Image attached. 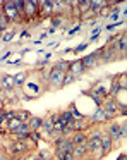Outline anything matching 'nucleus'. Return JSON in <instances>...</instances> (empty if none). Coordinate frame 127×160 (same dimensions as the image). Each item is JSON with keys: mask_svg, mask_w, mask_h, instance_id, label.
I'll return each mask as SVG.
<instances>
[{"mask_svg": "<svg viewBox=\"0 0 127 160\" xmlns=\"http://www.w3.org/2000/svg\"><path fill=\"white\" fill-rule=\"evenodd\" d=\"M108 117H110V114L103 107H100L98 110L95 112V115H93V119H95V121H106Z\"/></svg>", "mask_w": 127, "mask_h": 160, "instance_id": "nucleus-7", "label": "nucleus"}, {"mask_svg": "<svg viewBox=\"0 0 127 160\" xmlns=\"http://www.w3.org/2000/svg\"><path fill=\"white\" fill-rule=\"evenodd\" d=\"M24 74H17L16 76V79H14V84H21V83H24Z\"/></svg>", "mask_w": 127, "mask_h": 160, "instance_id": "nucleus-27", "label": "nucleus"}, {"mask_svg": "<svg viewBox=\"0 0 127 160\" xmlns=\"http://www.w3.org/2000/svg\"><path fill=\"white\" fill-rule=\"evenodd\" d=\"M69 69H71V72L76 76V74L84 72V69H86V67L82 66V62H74V64H71V66H69Z\"/></svg>", "mask_w": 127, "mask_h": 160, "instance_id": "nucleus-8", "label": "nucleus"}, {"mask_svg": "<svg viewBox=\"0 0 127 160\" xmlns=\"http://www.w3.org/2000/svg\"><path fill=\"white\" fill-rule=\"evenodd\" d=\"M53 69H57V71H62V72H65V71L69 69V64H67V62H62V60H60V62H57V66H55Z\"/></svg>", "mask_w": 127, "mask_h": 160, "instance_id": "nucleus-22", "label": "nucleus"}, {"mask_svg": "<svg viewBox=\"0 0 127 160\" xmlns=\"http://www.w3.org/2000/svg\"><path fill=\"white\" fill-rule=\"evenodd\" d=\"M2 7H3V16H5L9 21H10V19H17V18H19V12L16 11L14 2H3Z\"/></svg>", "mask_w": 127, "mask_h": 160, "instance_id": "nucleus-1", "label": "nucleus"}, {"mask_svg": "<svg viewBox=\"0 0 127 160\" xmlns=\"http://www.w3.org/2000/svg\"><path fill=\"white\" fill-rule=\"evenodd\" d=\"M119 50H127V33L120 36V42H119Z\"/></svg>", "mask_w": 127, "mask_h": 160, "instance_id": "nucleus-19", "label": "nucleus"}, {"mask_svg": "<svg viewBox=\"0 0 127 160\" xmlns=\"http://www.w3.org/2000/svg\"><path fill=\"white\" fill-rule=\"evenodd\" d=\"M65 79H64V83H62V84H64V86H67V84H71V83H74V79H76V76H74V74H72V72H67V74H65Z\"/></svg>", "mask_w": 127, "mask_h": 160, "instance_id": "nucleus-20", "label": "nucleus"}, {"mask_svg": "<svg viewBox=\"0 0 127 160\" xmlns=\"http://www.w3.org/2000/svg\"><path fill=\"white\" fill-rule=\"evenodd\" d=\"M21 124H22V122H21L17 117H14V119H10V121H9V129H10V131H16Z\"/></svg>", "mask_w": 127, "mask_h": 160, "instance_id": "nucleus-15", "label": "nucleus"}, {"mask_svg": "<svg viewBox=\"0 0 127 160\" xmlns=\"http://www.w3.org/2000/svg\"><path fill=\"white\" fill-rule=\"evenodd\" d=\"M12 84H14V81H12V79H9V76H5V79H3V86L9 88V86H12Z\"/></svg>", "mask_w": 127, "mask_h": 160, "instance_id": "nucleus-29", "label": "nucleus"}, {"mask_svg": "<svg viewBox=\"0 0 127 160\" xmlns=\"http://www.w3.org/2000/svg\"><path fill=\"white\" fill-rule=\"evenodd\" d=\"M14 5H16V11L19 12V14H24V2L16 0V2H14Z\"/></svg>", "mask_w": 127, "mask_h": 160, "instance_id": "nucleus-26", "label": "nucleus"}, {"mask_svg": "<svg viewBox=\"0 0 127 160\" xmlns=\"http://www.w3.org/2000/svg\"><path fill=\"white\" fill-rule=\"evenodd\" d=\"M86 48V43H82V45H79L77 48H76V52H81V50H84Z\"/></svg>", "mask_w": 127, "mask_h": 160, "instance_id": "nucleus-35", "label": "nucleus"}, {"mask_svg": "<svg viewBox=\"0 0 127 160\" xmlns=\"http://www.w3.org/2000/svg\"><path fill=\"white\" fill-rule=\"evenodd\" d=\"M119 160H127V157H120V158Z\"/></svg>", "mask_w": 127, "mask_h": 160, "instance_id": "nucleus-36", "label": "nucleus"}, {"mask_svg": "<svg viewBox=\"0 0 127 160\" xmlns=\"http://www.w3.org/2000/svg\"><path fill=\"white\" fill-rule=\"evenodd\" d=\"M89 95H91V98H93V100H95V102H96V103H101V98H100V97H98V95H96V93H95V91H91V93H89Z\"/></svg>", "mask_w": 127, "mask_h": 160, "instance_id": "nucleus-31", "label": "nucleus"}, {"mask_svg": "<svg viewBox=\"0 0 127 160\" xmlns=\"http://www.w3.org/2000/svg\"><path fill=\"white\" fill-rule=\"evenodd\" d=\"M7 26H9V19H7L3 14H0V29H5Z\"/></svg>", "mask_w": 127, "mask_h": 160, "instance_id": "nucleus-25", "label": "nucleus"}, {"mask_svg": "<svg viewBox=\"0 0 127 160\" xmlns=\"http://www.w3.org/2000/svg\"><path fill=\"white\" fill-rule=\"evenodd\" d=\"M43 129H45V132H51L53 131V121H51V119H45L43 121Z\"/></svg>", "mask_w": 127, "mask_h": 160, "instance_id": "nucleus-16", "label": "nucleus"}, {"mask_svg": "<svg viewBox=\"0 0 127 160\" xmlns=\"http://www.w3.org/2000/svg\"><path fill=\"white\" fill-rule=\"evenodd\" d=\"M38 2H29V0H26L24 2V14H29V16H33L34 12H36V9L34 7H38Z\"/></svg>", "mask_w": 127, "mask_h": 160, "instance_id": "nucleus-5", "label": "nucleus"}, {"mask_svg": "<svg viewBox=\"0 0 127 160\" xmlns=\"http://www.w3.org/2000/svg\"><path fill=\"white\" fill-rule=\"evenodd\" d=\"M29 129L31 131H36L38 128H41L43 126V119H40V117H33V119H29Z\"/></svg>", "mask_w": 127, "mask_h": 160, "instance_id": "nucleus-9", "label": "nucleus"}, {"mask_svg": "<svg viewBox=\"0 0 127 160\" xmlns=\"http://www.w3.org/2000/svg\"><path fill=\"white\" fill-rule=\"evenodd\" d=\"M122 126H119V124H112V128H110V131H108V136L112 138V141H119L120 138H122Z\"/></svg>", "mask_w": 127, "mask_h": 160, "instance_id": "nucleus-4", "label": "nucleus"}, {"mask_svg": "<svg viewBox=\"0 0 127 160\" xmlns=\"http://www.w3.org/2000/svg\"><path fill=\"white\" fill-rule=\"evenodd\" d=\"M58 121H60V124L65 128V126H67L71 121H74V117H72V114H71V112H64L62 115H58Z\"/></svg>", "mask_w": 127, "mask_h": 160, "instance_id": "nucleus-10", "label": "nucleus"}, {"mask_svg": "<svg viewBox=\"0 0 127 160\" xmlns=\"http://www.w3.org/2000/svg\"><path fill=\"white\" fill-rule=\"evenodd\" d=\"M40 5H43V7H45V11H50V12L53 11V7H55L51 0H45V2H40Z\"/></svg>", "mask_w": 127, "mask_h": 160, "instance_id": "nucleus-21", "label": "nucleus"}, {"mask_svg": "<svg viewBox=\"0 0 127 160\" xmlns=\"http://www.w3.org/2000/svg\"><path fill=\"white\" fill-rule=\"evenodd\" d=\"M95 60H96V53H93V55L84 57L81 62H82V66H84V67H91V66H95Z\"/></svg>", "mask_w": 127, "mask_h": 160, "instance_id": "nucleus-11", "label": "nucleus"}, {"mask_svg": "<svg viewBox=\"0 0 127 160\" xmlns=\"http://www.w3.org/2000/svg\"><path fill=\"white\" fill-rule=\"evenodd\" d=\"M119 90H120V84L113 83V86H112V93H113V95H117V93H119Z\"/></svg>", "mask_w": 127, "mask_h": 160, "instance_id": "nucleus-32", "label": "nucleus"}, {"mask_svg": "<svg viewBox=\"0 0 127 160\" xmlns=\"http://www.w3.org/2000/svg\"><path fill=\"white\" fill-rule=\"evenodd\" d=\"M110 148H112V138H110V136L105 132V134L101 136V150H103L105 153H108Z\"/></svg>", "mask_w": 127, "mask_h": 160, "instance_id": "nucleus-6", "label": "nucleus"}, {"mask_svg": "<svg viewBox=\"0 0 127 160\" xmlns=\"http://www.w3.org/2000/svg\"><path fill=\"white\" fill-rule=\"evenodd\" d=\"M29 138L33 139V141H38V139H40V132H36V131H31Z\"/></svg>", "mask_w": 127, "mask_h": 160, "instance_id": "nucleus-28", "label": "nucleus"}, {"mask_svg": "<svg viewBox=\"0 0 127 160\" xmlns=\"http://www.w3.org/2000/svg\"><path fill=\"white\" fill-rule=\"evenodd\" d=\"M64 76H65V72L53 69V71L50 72V83H51V84H55V86H60V84L64 83Z\"/></svg>", "mask_w": 127, "mask_h": 160, "instance_id": "nucleus-3", "label": "nucleus"}, {"mask_svg": "<svg viewBox=\"0 0 127 160\" xmlns=\"http://www.w3.org/2000/svg\"><path fill=\"white\" fill-rule=\"evenodd\" d=\"M40 158L41 160H48V158H50V153H48V152H41L40 153Z\"/></svg>", "mask_w": 127, "mask_h": 160, "instance_id": "nucleus-33", "label": "nucleus"}, {"mask_svg": "<svg viewBox=\"0 0 127 160\" xmlns=\"http://www.w3.org/2000/svg\"><path fill=\"white\" fill-rule=\"evenodd\" d=\"M60 24H62V19H60V18L53 19V26H55V28H58V26H60Z\"/></svg>", "mask_w": 127, "mask_h": 160, "instance_id": "nucleus-34", "label": "nucleus"}, {"mask_svg": "<svg viewBox=\"0 0 127 160\" xmlns=\"http://www.w3.org/2000/svg\"><path fill=\"white\" fill-rule=\"evenodd\" d=\"M72 143H74V145H84V134H82V132H77V134L74 136V139H72Z\"/></svg>", "mask_w": 127, "mask_h": 160, "instance_id": "nucleus-18", "label": "nucleus"}, {"mask_svg": "<svg viewBox=\"0 0 127 160\" xmlns=\"http://www.w3.org/2000/svg\"><path fill=\"white\" fill-rule=\"evenodd\" d=\"M105 2H101V0H95V2H91V9H93V11H100V9H101V7H105Z\"/></svg>", "mask_w": 127, "mask_h": 160, "instance_id": "nucleus-17", "label": "nucleus"}, {"mask_svg": "<svg viewBox=\"0 0 127 160\" xmlns=\"http://www.w3.org/2000/svg\"><path fill=\"white\" fill-rule=\"evenodd\" d=\"M113 53H115V48H113V47L112 48H106L105 52H101V59L103 60H110L113 57Z\"/></svg>", "mask_w": 127, "mask_h": 160, "instance_id": "nucleus-14", "label": "nucleus"}, {"mask_svg": "<svg viewBox=\"0 0 127 160\" xmlns=\"http://www.w3.org/2000/svg\"><path fill=\"white\" fill-rule=\"evenodd\" d=\"M14 134L19 138V141H24V139H27L29 138V134H31V129H29V126L27 124H21L19 128L16 129V131H12Z\"/></svg>", "mask_w": 127, "mask_h": 160, "instance_id": "nucleus-2", "label": "nucleus"}, {"mask_svg": "<svg viewBox=\"0 0 127 160\" xmlns=\"http://www.w3.org/2000/svg\"><path fill=\"white\" fill-rule=\"evenodd\" d=\"M16 117L19 119L21 122H22V124H26V121H29V114H27V112H19V114H16Z\"/></svg>", "mask_w": 127, "mask_h": 160, "instance_id": "nucleus-23", "label": "nucleus"}, {"mask_svg": "<svg viewBox=\"0 0 127 160\" xmlns=\"http://www.w3.org/2000/svg\"><path fill=\"white\" fill-rule=\"evenodd\" d=\"M105 110L108 112L110 115H112L113 112H117V103H115V102H113V100H108V102H106V103H105Z\"/></svg>", "mask_w": 127, "mask_h": 160, "instance_id": "nucleus-13", "label": "nucleus"}, {"mask_svg": "<svg viewBox=\"0 0 127 160\" xmlns=\"http://www.w3.org/2000/svg\"><path fill=\"white\" fill-rule=\"evenodd\" d=\"M26 148H27V146H26V143H24V141H17L16 145L12 146V153H21V152H24Z\"/></svg>", "mask_w": 127, "mask_h": 160, "instance_id": "nucleus-12", "label": "nucleus"}, {"mask_svg": "<svg viewBox=\"0 0 127 160\" xmlns=\"http://www.w3.org/2000/svg\"><path fill=\"white\" fill-rule=\"evenodd\" d=\"M84 152H86V146H84V145H79V146H74V150H72V155H82Z\"/></svg>", "mask_w": 127, "mask_h": 160, "instance_id": "nucleus-24", "label": "nucleus"}, {"mask_svg": "<svg viewBox=\"0 0 127 160\" xmlns=\"http://www.w3.org/2000/svg\"><path fill=\"white\" fill-rule=\"evenodd\" d=\"M81 11H88V7H91V2H81Z\"/></svg>", "mask_w": 127, "mask_h": 160, "instance_id": "nucleus-30", "label": "nucleus"}]
</instances>
